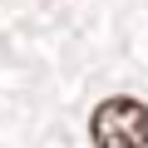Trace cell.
Here are the masks:
<instances>
[{
    "mask_svg": "<svg viewBox=\"0 0 148 148\" xmlns=\"http://www.w3.org/2000/svg\"><path fill=\"white\" fill-rule=\"evenodd\" d=\"M89 138L94 148H148V104L114 94L89 114Z\"/></svg>",
    "mask_w": 148,
    "mask_h": 148,
    "instance_id": "obj_1",
    "label": "cell"
}]
</instances>
